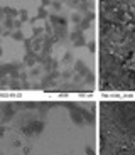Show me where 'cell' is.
Listing matches in <instances>:
<instances>
[{
    "label": "cell",
    "mask_w": 135,
    "mask_h": 155,
    "mask_svg": "<svg viewBox=\"0 0 135 155\" xmlns=\"http://www.w3.org/2000/svg\"><path fill=\"white\" fill-rule=\"evenodd\" d=\"M98 155H135V94L98 98Z\"/></svg>",
    "instance_id": "7a4b0ae2"
},
{
    "label": "cell",
    "mask_w": 135,
    "mask_h": 155,
    "mask_svg": "<svg viewBox=\"0 0 135 155\" xmlns=\"http://www.w3.org/2000/svg\"><path fill=\"white\" fill-rule=\"evenodd\" d=\"M98 98L0 94V155H98Z\"/></svg>",
    "instance_id": "6da1fadb"
}]
</instances>
